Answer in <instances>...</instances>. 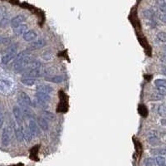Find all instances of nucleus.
Masks as SVG:
<instances>
[{"mask_svg": "<svg viewBox=\"0 0 166 166\" xmlns=\"http://www.w3.org/2000/svg\"><path fill=\"white\" fill-rule=\"evenodd\" d=\"M157 38L162 42H166V32H159L157 34Z\"/></svg>", "mask_w": 166, "mask_h": 166, "instance_id": "24", "label": "nucleus"}, {"mask_svg": "<svg viewBox=\"0 0 166 166\" xmlns=\"http://www.w3.org/2000/svg\"><path fill=\"white\" fill-rule=\"evenodd\" d=\"M159 20H161L163 23H165L166 24V14L165 13H162V14H159Z\"/></svg>", "mask_w": 166, "mask_h": 166, "instance_id": "30", "label": "nucleus"}, {"mask_svg": "<svg viewBox=\"0 0 166 166\" xmlns=\"http://www.w3.org/2000/svg\"><path fill=\"white\" fill-rule=\"evenodd\" d=\"M160 62H161L162 63L166 64V54L165 55L161 56V57H160Z\"/></svg>", "mask_w": 166, "mask_h": 166, "instance_id": "33", "label": "nucleus"}, {"mask_svg": "<svg viewBox=\"0 0 166 166\" xmlns=\"http://www.w3.org/2000/svg\"><path fill=\"white\" fill-rule=\"evenodd\" d=\"M160 123L163 125V126H166V119H163L160 120Z\"/></svg>", "mask_w": 166, "mask_h": 166, "instance_id": "35", "label": "nucleus"}, {"mask_svg": "<svg viewBox=\"0 0 166 166\" xmlns=\"http://www.w3.org/2000/svg\"><path fill=\"white\" fill-rule=\"evenodd\" d=\"M13 116L15 117V120H16L17 123L21 126L24 122V113H23V111L18 107V106H14L13 107Z\"/></svg>", "mask_w": 166, "mask_h": 166, "instance_id": "4", "label": "nucleus"}, {"mask_svg": "<svg viewBox=\"0 0 166 166\" xmlns=\"http://www.w3.org/2000/svg\"><path fill=\"white\" fill-rule=\"evenodd\" d=\"M158 113L161 117H166V104L163 103L158 106Z\"/></svg>", "mask_w": 166, "mask_h": 166, "instance_id": "19", "label": "nucleus"}, {"mask_svg": "<svg viewBox=\"0 0 166 166\" xmlns=\"http://www.w3.org/2000/svg\"><path fill=\"white\" fill-rule=\"evenodd\" d=\"M22 111H23V113H24V117L32 118V116H33L32 111L28 108V106H22Z\"/></svg>", "mask_w": 166, "mask_h": 166, "instance_id": "21", "label": "nucleus"}, {"mask_svg": "<svg viewBox=\"0 0 166 166\" xmlns=\"http://www.w3.org/2000/svg\"><path fill=\"white\" fill-rule=\"evenodd\" d=\"M41 71L39 68H33V69H28V71H26L23 74V77L25 78H37L40 77Z\"/></svg>", "mask_w": 166, "mask_h": 166, "instance_id": "5", "label": "nucleus"}, {"mask_svg": "<svg viewBox=\"0 0 166 166\" xmlns=\"http://www.w3.org/2000/svg\"><path fill=\"white\" fill-rule=\"evenodd\" d=\"M37 123H38V125L42 128V130H44V131H47L48 130V128H49L48 120L45 118H43V117H38V119H37Z\"/></svg>", "mask_w": 166, "mask_h": 166, "instance_id": "11", "label": "nucleus"}, {"mask_svg": "<svg viewBox=\"0 0 166 166\" xmlns=\"http://www.w3.org/2000/svg\"><path fill=\"white\" fill-rule=\"evenodd\" d=\"M52 57V53L50 51H46L43 54H42V58L44 60H50Z\"/></svg>", "mask_w": 166, "mask_h": 166, "instance_id": "25", "label": "nucleus"}, {"mask_svg": "<svg viewBox=\"0 0 166 166\" xmlns=\"http://www.w3.org/2000/svg\"><path fill=\"white\" fill-rule=\"evenodd\" d=\"M21 82L24 84V86H28V87H31L36 84V80L33 79V78H24V79L21 80Z\"/></svg>", "mask_w": 166, "mask_h": 166, "instance_id": "20", "label": "nucleus"}, {"mask_svg": "<svg viewBox=\"0 0 166 166\" xmlns=\"http://www.w3.org/2000/svg\"><path fill=\"white\" fill-rule=\"evenodd\" d=\"M15 135H16V138L17 140V141L22 142L24 139V130H23V128L18 127V128L15 129Z\"/></svg>", "mask_w": 166, "mask_h": 166, "instance_id": "16", "label": "nucleus"}, {"mask_svg": "<svg viewBox=\"0 0 166 166\" xmlns=\"http://www.w3.org/2000/svg\"><path fill=\"white\" fill-rule=\"evenodd\" d=\"M156 3H157V4L159 5V6H162V5H164L165 3H166L165 0H156Z\"/></svg>", "mask_w": 166, "mask_h": 166, "instance_id": "32", "label": "nucleus"}, {"mask_svg": "<svg viewBox=\"0 0 166 166\" xmlns=\"http://www.w3.org/2000/svg\"><path fill=\"white\" fill-rule=\"evenodd\" d=\"M46 81H50V82H52V83H56V84H58V83H61L63 81V77H61V76H54V77H48L46 78Z\"/></svg>", "mask_w": 166, "mask_h": 166, "instance_id": "17", "label": "nucleus"}, {"mask_svg": "<svg viewBox=\"0 0 166 166\" xmlns=\"http://www.w3.org/2000/svg\"><path fill=\"white\" fill-rule=\"evenodd\" d=\"M17 102L21 106H30L32 105L30 97L25 92L20 93V95L18 96V99H17Z\"/></svg>", "mask_w": 166, "mask_h": 166, "instance_id": "3", "label": "nucleus"}, {"mask_svg": "<svg viewBox=\"0 0 166 166\" xmlns=\"http://www.w3.org/2000/svg\"><path fill=\"white\" fill-rule=\"evenodd\" d=\"M163 98H164V95H160L159 93L153 94L151 95V100H153V101H159V100H162Z\"/></svg>", "mask_w": 166, "mask_h": 166, "instance_id": "27", "label": "nucleus"}, {"mask_svg": "<svg viewBox=\"0 0 166 166\" xmlns=\"http://www.w3.org/2000/svg\"><path fill=\"white\" fill-rule=\"evenodd\" d=\"M12 139V130L10 127L4 128L2 134V143L4 146H8Z\"/></svg>", "mask_w": 166, "mask_h": 166, "instance_id": "2", "label": "nucleus"}, {"mask_svg": "<svg viewBox=\"0 0 166 166\" xmlns=\"http://www.w3.org/2000/svg\"><path fill=\"white\" fill-rule=\"evenodd\" d=\"M38 37V34L37 32H34L33 30H29V31H27L24 34L23 38H24V41L26 42H32L33 40L36 39V38Z\"/></svg>", "mask_w": 166, "mask_h": 166, "instance_id": "10", "label": "nucleus"}, {"mask_svg": "<svg viewBox=\"0 0 166 166\" xmlns=\"http://www.w3.org/2000/svg\"><path fill=\"white\" fill-rule=\"evenodd\" d=\"M165 52H166V45H165Z\"/></svg>", "mask_w": 166, "mask_h": 166, "instance_id": "36", "label": "nucleus"}, {"mask_svg": "<svg viewBox=\"0 0 166 166\" xmlns=\"http://www.w3.org/2000/svg\"><path fill=\"white\" fill-rule=\"evenodd\" d=\"M147 140L152 145H157L160 143V140H159L158 135H157L155 131H150V133L148 134Z\"/></svg>", "mask_w": 166, "mask_h": 166, "instance_id": "6", "label": "nucleus"}, {"mask_svg": "<svg viewBox=\"0 0 166 166\" xmlns=\"http://www.w3.org/2000/svg\"><path fill=\"white\" fill-rule=\"evenodd\" d=\"M155 85L156 87H166V80L157 79L155 81Z\"/></svg>", "mask_w": 166, "mask_h": 166, "instance_id": "23", "label": "nucleus"}, {"mask_svg": "<svg viewBox=\"0 0 166 166\" xmlns=\"http://www.w3.org/2000/svg\"><path fill=\"white\" fill-rule=\"evenodd\" d=\"M155 161L158 166H166V158L164 155H157L155 157Z\"/></svg>", "mask_w": 166, "mask_h": 166, "instance_id": "18", "label": "nucleus"}, {"mask_svg": "<svg viewBox=\"0 0 166 166\" xmlns=\"http://www.w3.org/2000/svg\"><path fill=\"white\" fill-rule=\"evenodd\" d=\"M5 13V8H0V17L1 16H3V14Z\"/></svg>", "mask_w": 166, "mask_h": 166, "instance_id": "34", "label": "nucleus"}, {"mask_svg": "<svg viewBox=\"0 0 166 166\" xmlns=\"http://www.w3.org/2000/svg\"><path fill=\"white\" fill-rule=\"evenodd\" d=\"M44 116L48 117V118L50 119V120H54V119H55V116H54V115H53L52 113H50V112H48V111L44 112Z\"/></svg>", "mask_w": 166, "mask_h": 166, "instance_id": "29", "label": "nucleus"}, {"mask_svg": "<svg viewBox=\"0 0 166 166\" xmlns=\"http://www.w3.org/2000/svg\"><path fill=\"white\" fill-rule=\"evenodd\" d=\"M35 96H36L37 101H38L40 102L47 103L51 101L50 95H49V94H47V93H43V92L37 91V93H36Z\"/></svg>", "mask_w": 166, "mask_h": 166, "instance_id": "8", "label": "nucleus"}, {"mask_svg": "<svg viewBox=\"0 0 166 166\" xmlns=\"http://www.w3.org/2000/svg\"><path fill=\"white\" fill-rule=\"evenodd\" d=\"M157 87V92L160 95H166V87Z\"/></svg>", "mask_w": 166, "mask_h": 166, "instance_id": "26", "label": "nucleus"}, {"mask_svg": "<svg viewBox=\"0 0 166 166\" xmlns=\"http://www.w3.org/2000/svg\"><path fill=\"white\" fill-rule=\"evenodd\" d=\"M144 166H155L156 165V161H155V158H147L144 160Z\"/></svg>", "mask_w": 166, "mask_h": 166, "instance_id": "22", "label": "nucleus"}, {"mask_svg": "<svg viewBox=\"0 0 166 166\" xmlns=\"http://www.w3.org/2000/svg\"><path fill=\"white\" fill-rule=\"evenodd\" d=\"M52 91H53V88L51 86H48V85H40L37 87V91L47 93V94L52 92Z\"/></svg>", "mask_w": 166, "mask_h": 166, "instance_id": "13", "label": "nucleus"}, {"mask_svg": "<svg viewBox=\"0 0 166 166\" xmlns=\"http://www.w3.org/2000/svg\"><path fill=\"white\" fill-rule=\"evenodd\" d=\"M46 42L44 39H39L34 42H32V44L30 45V49H38V48H43L44 46H46Z\"/></svg>", "mask_w": 166, "mask_h": 166, "instance_id": "12", "label": "nucleus"}, {"mask_svg": "<svg viewBox=\"0 0 166 166\" xmlns=\"http://www.w3.org/2000/svg\"><path fill=\"white\" fill-rule=\"evenodd\" d=\"M3 121H4V118H3V114L0 112V129L3 127Z\"/></svg>", "mask_w": 166, "mask_h": 166, "instance_id": "31", "label": "nucleus"}, {"mask_svg": "<svg viewBox=\"0 0 166 166\" xmlns=\"http://www.w3.org/2000/svg\"><path fill=\"white\" fill-rule=\"evenodd\" d=\"M26 21V17L24 15H17V16L14 17L11 22H10V24L13 28H16L17 26H19L20 24H22L24 22Z\"/></svg>", "mask_w": 166, "mask_h": 166, "instance_id": "9", "label": "nucleus"}, {"mask_svg": "<svg viewBox=\"0 0 166 166\" xmlns=\"http://www.w3.org/2000/svg\"><path fill=\"white\" fill-rule=\"evenodd\" d=\"M8 24H9V21H8V18L3 17V18H2V20L0 21V27H1V28H5V27L8 26Z\"/></svg>", "mask_w": 166, "mask_h": 166, "instance_id": "28", "label": "nucleus"}, {"mask_svg": "<svg viewBox=\"0 0 166 166\" xmlns=\"http://www.w3.org/2000/svg\"><path fill=\"white\" fill-rule=\"evenodd\" d=\"M24 140L27 142H30L32 140V134L29 129V127H25L24 129Z\"/></svg>", "mask_w": 166, "mask_h": 166, "instance_id": "15", "label": "nucleus"}, {"mask_svg": "<svg viewBox=\"0 0 166 166\" xmlns=\"http://www.w3.org/2000/svg\"><path fill=\"white\" fill-rule=\"evenodd\" d=\"M16 45H12L11 47H9L7 50V52L2 57V63L3 64H8L11 60H13L16 56Z\"/></svg>", "mask_w": 166, "mask_h": 166, "instance_id": "1", "label": "nucleus"}, {"mask_svg": "<svg viewBox=\"0 0 166 166\" xmlns=\"http://www.w3.org/2000/svg\"><path fill=\"white\" fill-rule=\"evenodd\" d=\"M27 29H28V26L22 24L16 28H13V32L16 35H21V34H24L27 31Z\"/></svg>", "mask_w": 166, "mask_h": 166, "instance_id": "14", "label": "nucleus"}, {"mask_svg": "<svg viewBox=\"0 0 166 166\" xmlns=\"http://www.w3.org/2000/svg\"><path fill=\"white\" fill-rule=\"evenodd\" d=\"M28 127H29V129H30V130H31V132H32V135H34V136L39 135L40 130L37 121H35L34 120H31L29 121Z\"/></svg>", "mask_w": 166, "mask_h": 166, "instance_id": "7", "label": "nucleus"}]
</instances>
